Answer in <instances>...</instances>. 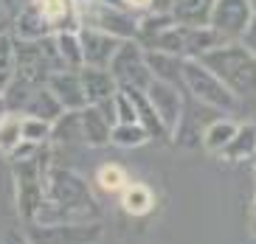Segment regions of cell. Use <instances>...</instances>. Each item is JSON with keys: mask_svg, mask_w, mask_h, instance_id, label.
<instances>
[{"mask_svg": "<svg viewBox=\"0 0 256 244\" xmlns=\"http://www.w3.org/2000/svg\"><path fill=\"white\" fill-rule=\"evenodd\" d=\"M240 101H256V56L240 42L228 39L197 56Z\"/></svg>", "mask_w": 256, "mask_h": 244, "instance_id": "6da1fadb", "label": "cell"}, {"mask_svg": "<svg viewBox=\"0 0 256 244\" xmlns=\"http://www.w3.org/2000/svg\"><path fill=\"white\" fill-rule=\"evenodd\" d=\"M180 81L188 90V96L197 104H206L211 110L220 112H236L242 107V101L234 96L231 90L211 73L208 67L200 59H183V70H180Z\"/></svg>", "mask_w": 256, "mask_h": 244, "instance_id": "7a4b0ae2", "label": "cell"}, {"mask_svg": "<svg viewBox=\"0 0 256 244\" xmlns=\"http://www.w3.org/2000/svg\"><path fill=\"white\" fill-rule=\"evenodd\" d=\"M42 191H46V200L56 202L62 208H70V211H79L88 219H98L96 216V200L90 194V185L82 174H76L70 169H48L42 174Z\"/></svg>", "mask_w": 256, "mask_h": 244, "instance_id": "3957f363", "label": "cell"}, {"mask_svg": "<svg viewBox=\"0 0 256 244\" xmlns=\"http://www.w3.org/2000/svg\"><path fill=\"white\" fill-rule=\"evenodd\" d=\"M76 20L79 28H96L113 34L118 39H136L138 17L121 6H110L104 0H82L76 3Z\"/></svg>", "mask_w": 256, "mask_h": 244, "instance_id": "277c9868", "label": "cell"}, {"mask_svg": "<svg viewBox=\"0 0 256 244\" xmlns=\"http://www.w3.org/2000/svg\"><path fill=\"white\" fill-rule=\"evenodd\" d=\"M102 239H104V228L98 219L56 225L26 222V242L28 244H102Z\"/></svg>", "mask_w": 256, "mask_h": 244, "instance_id": "5b68a950", "label": "cell"}, {"mask_svg": "<svg viewBox=\"0 0 256 244\" xmlns=\"http://www.w3.org/2000/svg\"><path fill=\"white\" fill-rule=\"evenodd\" d=\"M107 70H110V76L116 79L118 87L146 90L152 81V73L146 67V56H144V45L138 39H121Z\"/></svg>", "mask_w": 256, "mask_h": 244, "instance_id": "8992f818", "label": "cell"}, {"mask_svg": "<svg viewBox=\"0 0 256 244\" xmlns=\"http://www.w3.org/2000/svg\"><path fill=\"white\" fill-rule=\"evenodd\" d=\"M42 174L46 171L40 169V155L31 157V160L14 163V202H17V216L23 222H34L40 205L46 200Z\"/></svg>", "mask_w": 256, "mask_h": 244, "instance_id": "52a82bcc", "label": "cell"}, {"mask_svg": "<svg viewBox=\"0 0 256 244\" xmlns=\"http://www.w3.org/2000/svg\"><path fill=\"white\" fill-rule=\"evenodd\" d=\"M254 0H214L208 14V25L220 31L226 39H240L245 25L254 17Z\"/></svg>", "mask_w": 256, "mask_h": 244, "instance_id": "ba28073f", "label": "cell"}, {"mask_svg": "<svg viewBox=\"0 0 256 244\" xmlns=\"http://www.w3.org/2000/svg\"><path fill=\"white\" fill-rule=\"evenodd\" d=\"M183 87L178 84H169V81H160V79H152L150 87H146V98L150 104L155 107L160 124H164L166 135H172L180 124V115H183Z\"/></svg>", "mask_w": 256, "mask_h": 244, "instance_id": "9c48e42d", "label": "cell"}, {"mask_svg": "<svg viewBox=\"0 0 256 244\" xmlns=\"http://www.w3.org/2000/svg\"><path fill=\"white\" fill-rule=\"evenodd\" d=\"M46 87L56 96V101L62 104V110H82V107H88L79 70H70V67L54 70V73H48Z\"/></svg>", "mask_w": 256, "mask_h": 244, "instance_id": "30bf717a", "label": "cell"}, {"mask_svg": "<svg viewBox=\"0 0 256 244\" xmlns=\"http://www.w3.org/2000/svg\"><path fill=\"white\" fill-rule=\"evenodd\" d=\"M79 45H82V62L84 67H107L113 59L116 48L121 45L118 37L113 34H104V31L96 28H79Z\"/></svg>", "mask_w": 256, "mask_h": 244, "instance_id": "8fae6325", "label": "cell"}, {"mask_svg": "<svg viewBox=\"0 0 256 244\" xmlns=\"http://www.w3.org/2000/svg\"><path fill=\"white\" fill-rule=\"evenodd\" d=\"M79 121H82V141L84 146L98 149L110 143V132H113V110L110 107H96L88 104L79 110Z\"/></svg>", "mask_w": 256, "mask_h": 244, "instance_id": "7c38bea8", "label": "cell"}, {"mask_svg": "<svg viewBox=\"0 0 256 244\" xmlns=\"http://www.w3.org/2000/svg\"><path fill=\"white\" fill-rule=\"evenodd\" d=\"M79 76H82L88 104H96V107H110L113 104L118 84H116V79L110 76L107 67H79Z\"/></svg>", "mask_w": 256, "mask_h": 244, "instance_id": "4fadbf2b", "label": "cell"}, {"mask_svg": "<svg viewBox=\"0 0 256 244\" xmlns=\"http://www.w3.org/2000/svg\"><path fill=\"white\" fill-rule=\"evenodd\" d=\"M34 3H37L40 14L46 17L51 34H56V31H79L74 0H34Z\"/></svg>", "mask_w": 256, "mask_h": 244, "instance_id": "5bb4252c", "label": "cell"}, {"mask_svg": "<svg viewBox=\"0 0 256 244\" xmlns=\"http://www.w3.org/2000/svg\"><path fill=\"white\" fill-rule=\"evenodd\" d=\"M144 56H146V67H150L152 79H160V81H169V84L183 87V81H180L183 59L180 56L158 51V48H144Z\"/></svg>", "mask_w": 256, "mask_h": 244, "instance_id": "9a60e30c", "label": "cell"}, {"mask_svg": "<svg viewBox=\"0 0 256 244\" xmlns=\"http://www.w3.org/2000/svg\"><path fill=\"white\" fill-rule=\"evenodd\" d=\"M48 34H51V28H48L46 17L40 14L34 0L14 14V25H12V37L14 39H42Z\"/></svg>", "mask_w": 256, "mask_h": 244, "instance_id": "2e32d148", "label": "cell"}, {"mask_svg": "<svg viewBox=\"0 0 256 244\" xmlns=\"http://www.w3.org/2000/svg\"><path fill=\"white\" fill-rule=\"evenodd\" d=\"M217 155L228 163H240V160L254 157L256 155V124H250V121L248 124H236L234 138L220 149Z\"/></svg>", "mask_w": 256, "mask_h": 244, "instance_id": "e0dca14e", "label": "cell"}, {"mask_svg": "<svg viewBox=\"0 0 256 244\" xmlns=\"http://www.w3.org/2000/svg\"><path fill=\"white\" fill-rule=\"evenodd\" d=\"M121 90L130 96V101H132V107H136L138 124L150 132V138H166V129H164V124H160L155 107H152L150 98H146V90H136V87H121Z\"/></svg>", "mask_w": 256, "mask_h": 244, "instance_id": "ac0fdd59", "label": "cell"}, {"mask_svg": "<svg viewBox=\"0 0 256 244\" xmlns=\"http://www.w3.org/2000/svg\"><path fill=\"white\" fill-rule=\"evenodd\" d=\"M214 0H169V14L180 25H208Z\"/></svg>", "mask_w": 256, "mask_h": 244, "instance_id": "d6986e66", "label": "cell"}, {"mask_svg": "<svg viewBox=\"0 0 256 244\" xmlns=\"http://www.w3.org/2000/svg\"><path fill=\"white\" fill-rule=\"evenodd\" d=\"M118 197H121L124 214H130V216H146L155 208V194L150 191V185H144V183H127L118 191Z\"/></svg>", "mask_w": 256, "mask_h": 244, "instance_id": "ffe728a7", "label": "cell"}, {"mask_svg": "<svg viewBox=\"0 0 256 244\" xmlns=\"http://www.w3.org/2000/svg\"><path fill=\"white\" fill-rule=\"evenodd\" d=\"M62 112H65V110H62V104L56 101V96H54L46 84H40V87L31 93V98H28V104H26L23 115L42 118V121H48V124H54V121L62 115Z\"/></svg>", "mask_w": 256, "mask_h": 244, "instance_id": "44dd1931", "label": "cell"}, {"mask_svg": "<svg viewBox=\"0 0 256 244\" xmlns=\"http://www.w3.org/2000/svg\"><path fill=\"white\" fill-rule=\"evenodd\" d=\"M51 141L54 143H84L82 141V121H79V110H65L60 118L51 124Z\"/></svg>", "mask_w": 256, "mask_h": 244, "instance_id": "7402d4cb", "label": "cell"}, {"mask_svg": "<svg viewBox=\"0 0 256 244\" xmlns=\"http://www.w3.org/2000/svg\"><path fill=\"white\" fill-rule=\"evenodd\" d=\"M54 45H56L62 67H70V70L84 67L82 45H79V34H76V31H56V34H54Z\"/></svg>", "mask_w": 256, "mask_h": 244, "instance_id": "603a6c76", "label": "cell"}, {"mask_svg": "<svg viewBox=\"0 0 256 244\" xmlns=\"http://www.w3.org/2000/svg\"><path fill=\"white\" fill-rule=\"evenodd\" d=\"M146 141H152L150 132L144 129L141 124H113V132H110V143H116V146L121 149H138L144 146Z\"/></svg>", "mask_w": 256, "mask_h": 244, "instance_id": "cb8c5ba5", "label": "cell"}, {"mask_svg": "<svg viewBox=\"0 0 256 244\" xmlns=\"http://www.w3.org/2000/svg\"><path fill=\"white\" fill-rule=\"evenodd\" d=\"M234 132H236V124H234V121L220 118V121H211V124L206 126L200 141H203V146L208 149V152H214V155H217L220 149H222L234 138Z\"/></svg>", "mask_w": 256, "mask_h": 244, "instance_id": "d4e9b609", "label": "cell"}, {"mask_svg": "<svg viewBox=\"0 0 256 244\" xmlns=\"http://www.w3.org/2000/svg\"><path fill=\"white\" fill-rule=\"evenodd\" d=\"M127 183H130V174L118 163H104V166L96 169V185L107 194H118Z\"/></svg>", "mask_w": 256, "mask_h": 244, "instance_id": "484cf974", "label": "cell"}, {"mask_svg": "<svg viewBox=\"0 0 256 244\" xmlns=\"http://www.w3.org/2000/svg\"><path fill=\"white\" fill-rule=\"evenodd\" d=\"M20 124H23V115L20 112H6V118L0 121V155H8L17 143L23 141Z\"/></svg>", "mask_w": 256, "mask_h": 244, "instance_id": "4316f807", "label": "cell"}, {"mask_svg": "<svg viewBox=\"0 0 256 244\" xmlns=\"http://www.w3.org/2000/svg\"><path fill=\"white\" fill-rule=\"evenodd\" d=\"M14 79V39L12 34L0 37V96Z\"/></svg>", "mask_w": 256, "mask_h": 244, "instance_id": "83f0119b", "label": "cell"}, {"mask_svg": "<svg viewBox=\"0 0 256 244\" xmlns=\"http://www.w3.org/2000/svg\"><path fill=\"white\" fill-rule=\"evenodd\" d=\"M20 135H23V141H28V143L46 146V143H51V124H48V121H42V118H31V115H23Z\"/></svg>", "mask_w": 256, "mask_h": 244, "instance_id": "f1b7e54d", "label": "cell"}, {"mask_svg": "<svg viewBox=\"0 0 256 244\" xmlns=\"http://www.w3.org/2000/svg\"><path fill=\"white\" fill-rule=\"evenodd\" d=\"M240 42L245 45V48H248V51L256 56V11H254V17H250V22L245 25V31H242Z\"/></svg>", "mask_w": 256, "mask_h": 244, "instance_id": "f546056e", "label": "cell"}, {"mask_svg": "<svg viewBox=\"0 0 256 244\" xmlns=\"http://www.w3.org/2000/svg\"><path fill=\"white\" fill-rule=\"evenodd\" d=\"M12 25H14V11L8 8L6 0H0V37L12 34Z\"/></svg>", "mask_w": 256, "mask_h": 244, "instance_id": "4dcf8cb0", "label": "cell"}, {"mask_svg": "<svg viewBox=\"0 0 256 244\" xmlns=\"http://www.w3.org/2000/svg\"><path fill=\"white\" fill-rule=\"evenodd\" d=\"M155 0H124V8L127 11H152Z\"/></svg>", "mask_w": 256, "mask_h": 244, "instance_id": "1f68e13d", "label": "cell"}, {"mask_svg": "<svg viewBox=\"0 0 256 244\" xmlns=\"http://www.w3.org/2000/svg\"><path fill=\"white\" fill-rule=\"evenodd\" d=\"M6 112H8V107H6V101H3V96H0V121L6 118Z\"/></svg>", "mask_w": 256, "mask_h": 244, "instance_id": "d6a6232c", "label": "cell"}, {"mask_svg": "<svg viewBox=\"0 0 256 244\" xmlns=\"http://www.w3.org/2000/svg\"><path fill=\"white\" fill-rule=\"evenodd\" d=\"M104 3H110V6H121V8H124V0H104Z\"/></svg>", "mask_w": 256, "mask_h": 244, "instance_id": "836d02e7", "label": "cell"}, {"mask_svg": "<svg viewBox=\"0 0 256 244\" xmlns=\"http://www.w3.org/2000/svg\"><path fill=\"white\" fill-rule=\"evenodd\" d=\"M254 211H256V200H254Z\"/></svg>", "mask_w": 256, "mask_h": 244, "instance_id": "e575fe53", "label": "cell"}, {"mask_svg": "<svg viewBox=\"0 0 256 244\" xmlns=\"http://www.w3.org/2000/svg\"><path fill=\"white\" fill-rule=\"evenodd\" d=\"M74 3H82V0H74Z\"/></svg>", "mask_w": 256, "mask_h": 244, "instance_id": "d590c367", "label": "cell"}, {"mask_svg": "<svg viewBox=\"0 0 256 244\" xmlns=\"http://www.w3.org/2000/svg\"><path fill=\"white\" fill-rule=\"evenodd\" d=\"M254 174H256V166H254Z\"/></svg>", "mask_w": 256, "mask_h": 244, "instance_id": "8d00e7d4", "label": "cell"}]
</instances>
